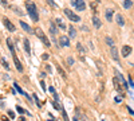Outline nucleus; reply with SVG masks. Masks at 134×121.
Wrapping results in <instances>:
<instances>
[{"label":"nucleus","mask_w":134,"mask_h":121,"mask_svg":"<svg viewBox=\"0 0 134 121\" xmlns=\"http://www.w3.org/2000/svg\"><path fill=\"white\" fill-rule=\"evenodd\" d=\"M26 8H27V14L30 15V18L34 22H38L39 20V15H38V9H36L35 3L31 2V0H27L26 2Z\"/></svg>","instance_id":"obj_1"},{"label":"nucleus","mask_w":134,"mask_h":121,"mask_svg":"<svg viewBox=\"0 0 134 121\" xmlns=\"http://www.w3.org/2000/svg\"><path fill=\"white\" fill-rule=\"evenodd\" d=\"M35 32H36V35H38V38H39V39L42 40V43H43L44 46H46V47H50V46H51V42L48 40L47 35L44 34V32H43V30H42L40 27H38V28L35 30Z\"/></svg>","instance_id":"obj_2"},{"label":"nucleus","mask_w":134,"mask_h":121,"mask_svg":"<svg viewBox=\"0 0 134 121\" xmlns=\"http://www.w3.org/2000/svg\"><path fill=\"white\" fill-rule=\"evenodd\" d=\"M64 15L69 18L71 22H79V20H81V18L78 16L75 12H72L71 9H69V8H64Z\"/></svg>","instance_id":"obj_3"},{"label":"nucleus","mask_w":134,"mask_h":121,"mask_svg":"<svg viewBox=\"0 0 134 121\" xmlns=\"http://www.w3.org/2000/svg\"><path fill=\"white\" fill-rule=\"evenodd\" d=\"M70 2L74 6V8H76L78 11H85L86 9V3L83 0H70Z\"/></svg>","instance_id":"obj_4"},{"label":"nucleus","mask_w":134,"mask_h":121,"mask_svg":"<svg viewBox=\"0 0 134 121\" xmlns=\"http://www.w3.org/2000/svg\"><path fill=\"white\" fill-rule=\"evenodd\" d=\"M58 45H59V47H67V46H70V38L69 36H60Z\"/></svg>","instance_id":"obj_5"},{"label":"nucleus","mask_w":134,"mask_h":121,"mask_svg":"<svg viewBox=\"0 0 134 121\" xmlns=\"http://www.w3.org/2000/svg\"><path fill=\"white\" fill-rule=\"evenodd\" d=\"M3 23H4V26L7 27V30H8V31H11V32H14V31L16 30V27L12 24V22H11L8 18H4V19H3Z\"/></svg>","instance_id":"obj_6"},{"label":"nucleus","mask_w":134,"mask_h":121,"mask_svg":"<svg viewBox=\"0 0 134 121\" xmlns=\"http://www.w3.org/2000/svg\"><path fill=\"white\" fill-rule=\"evenodd\" d=\"M113 85H114L115 90L118 93H124V87L119 85V78H118V77H114V78H113Z\"/></svg>","instance_id":"obj_7"},{"label":"nucleus","mask_w":134,"mask_h":121,"mask_svg":"<svg viewBox=\"0 0 134 121\" xmlns=\"http://www.w3.org/2000/svg\"><path fill=\"white\" fill-rule=\"evenodd\" d=\"M7 45H8V49H9L11 54H12V57H16V54H15V47H14V43H12V40H11V38H7Z\"/></svg>","instance_id":"obj_8"},{"label":"nucleus","mask_w":134,"mask_h":121,"mask_svg":"<svg viewBox=\"0 0 134 121\" xmlns=\"http://www.w3.org/2000/svg\"><path fill=\"white\" fill-rule=\"evenodd\" d=\"M12 58H14V63H15V66H16V70H18L19 73H21V71H23V66H21L19 58H18V57H12Z\"/></svg>","instance_id":"obj_9"},{"label":"nucleus","mask_w":134,"mask_h":121,"mask_svg":"<svg viewBox=\"0 0 134 121\" xmlns=\"http://www.w3.org/2000/svg\"><path fill=\"white\" fill-rule=\"evenodd\" d=\"M110 52H111V57H113V59H114L115 62H118V61H119V58H118V51H117V47L111 46V50H110Z\"/></svg>","instance_id":"obj_10"},{"label":"nucleus","mask_w":134,"mask_h":121,"mask_svg":"<svg viewBox=\"0 0 134 121\" xmlns=\"http://www.w3.org/2000/svg\"><path fill=\"white\" fill-rule=\"evenodd\" d=\"M19 24L21 26V28H23L24 31H27L28 34H31V32H32V28H31V27H30V26H28V24L26 23V22H23V20H20V23H19Z\"/></svg>","instance_id":"obj_11"},{"label":"nucleus","mask_w":134,"mask_h":121,"mask_svg":"<svg viewBox=\"0 0 134 121\" xmlns=\"http://www.w3.org/2000/svg\"><path fill=\"white\" fill-rule=\"evenodd\" d=\"M93 24H94L95 28H100V26H102V23H100V20H99V18L97 15L93 16Z\"/></svg>","instance_id":"obj_12"},{"label":"nucleus","mask_w":134,"mask_h":121,"mask_svg":"<svg viewBox=\"0 0 134 121\" xmlns=\"http://www.w3.org/2000/svg\"><path fill=\"white\" fill-rule=\"evenodd\" d=\"M48 90H50V93L54 96V98H55V101H58L59 102V94L57 93V90H55V87H52V86H50L48 87Z\"/></svg>","instance_id":"obj_13"},{"label":"nucleus","mask_w":134,"mask_h":121,"mask_svg":"<svg viewBox=\"0 0 134 121\" xmlns=\"http://www.w3.org/2000/svg\"><path fill=\"white\" fill-rule=\"evenodd\" d=\"M130 52H131V47L130 46H124V47H122V55H124V58L127 57Z\"/></svg>","instance_id":"obj_14"},{"label":"nucleus","mask_w":134,"mask_h":121,"mask_svg":"<svg viewBox=\"0 0 134 121\" xmlns=\"http://www.w3.org/2000/svg\"><path fill=\"white\" fill-rule=\"evenodd\" d=\"M115 75L118 77V78H119V81H121L122 83H124V86H125L126 89H127V83H126V80H124V75H122V74H121L118 70H115Z\"/></svg>","instance_id":"obj_15"},{"label":"nucleus","mask_w":134,"mask_h":121,"mask_svg":"<svg viewBox=\"0 0 134 121\" xmlns=\"http://www.w3.org/2000/svg\"><path fill=\"white\" fill-rule=\"evenodd\" d=\"M55 23L58 24V27H60L62 30H66V24H64V22L60 19V18H57V20H55Z\"/></svg>","instance_id":"obj_16"},{"label":"nucleus","mask_w":134,"mask_h":121,"mask_svg":"<svg viewBox=\"0 0 134 121\" xmlns=\"http://www.w3.org/2000/svg\"><path fill=\"white\" fill-rule=\"evenodd\" d=\"M113 14H114V11L111 9V8L106 9V19H107L109 22H111V19H113Z\"/></svg>","instance_id":"obj_17"},{"label":"nucleus","mask_w":134,"mask_h":121,"mask_svg":"<svg viewBox=\"0 0 134 121\" xmlns=\"http://www.w3.org/2000/svg\"><path fill=\"white\" fill-rule=\"evenodd\" d=\"M24 50H26V52L27 54H31V47H30V40L26 38L24 39Z\"/></svg>","instance_id":"obj_18"},{"label":"nucleus","mask_w":134,"mask_h":121,"mask_svg":"<svg viewBox=\"0 0 134 121\" xmlns=\"http://www.w3.org/2000/svg\"><path fill=\"white\" fill-rule=\"evenodd\" d=\"M115 20H117L118 26H124V24H125V20H124V18H122V15H119V14L115 16Z\"/></svg>","instance_id":"obj_19"},{"label":"nucleus","mask_w":134,"mask_h":121,"mask_svg":"<svg viewBox=\"0 0 134 121\" xmlns=\"http://www.w3.org/2000/svg\"><path fill=\"white\" fill-rule=\"evenodd\" d=\"M69 35H70V38H75L76 36V31H75V28L72 26L69 27Z\"/></svg>","instance_id":"obj_20"},{"label":"nucleus","mask_w":134,"mask_h":121,"mask_svg":"<svg viewBox=\"0 0 134 121\" xmlns=\"http://www.w3.org/2000/svg\"><path fill=\"white\" fill-rule=\"evenodd\" d=\"M122 6H124L126 9H129V8H131L133 3H131V0H124V3H122Z\"/></svg>","instance_id":"obj_21"},{"label":"nucleus","mask_w":134,"mask_h":121,"mask_svg":"<svg viewBox=\"0 0 134 121\" xmlns=\"http://www.w3.org/2000/svg\"><path fill=\"white\" fill-rule=\"evenodd\" d=\"M57 69H58V73H59V74L62 75V78H63V80H66V78H67V75H66V73L63 71V69L60 67L59 65H58V67H57Z\"/></svg>","instance_id":"obj_22"},{"label":"nucleus","mask_w":134,"mask_h":121,"mask_svg":"<svg viewBox=\"0 0 134 121\" xmlns=\"http://www.w3.org/2000/svg\"><path fill=\"white\" fill-rule=\"evenodd\" d=\"M14 86H15V89H16V92H19L20 94H23V96H26V92H24V90H21V87H20V86H19V85H18L16 82L14 83Z\"/></svg>","instance_id":"obj_23"},{"label":"nucleus","mask_w":134,"mask_h":121,"mask_svg":"<svg viewBox=\"0 0 134 121\" xmlns=\"http://www.w3.org/2000/svg\"><path fill=\"white\" fill-rule=\"evenodd\" d=\"M50 30H51V34L52 35H55V34H57V31H58L57 30V26H55L54 23H50Z\"/></svg>","instance_id":"obj_24"},{"label":"nucleus","mask_w":134,"mask_h":121,"mask_svg":"<svg viewBox=\"0 0 134 121\" xmlns=\"http://www.w3.org/2000/svg\"><path fill=\"white\" fill-rule=\"evenodd\" d=\"M62 114H63V118H64V121H70V120H69V116H67V112L64 111V109H62Z\"/></svg>","instance_id":"obj_25"},{"label":"nucleus","mask_w":134,"mask_h":121,"mask_svg":"<svg viewBox=\"0 0 134 121\" xmlns=\"http://www.w3.org/2000/svg\"><path fill=\"white\" fill-rule=\"evenodd\" d=\"M16 111H18L20 114H24V113H26V111H24V109L21 108V106H16Z\"/></svg>","instance_id":"obj_26"},{"label":"nucleus","mask_w":134,"mask_h":121,"mask_svg":"<svg viewBox=\"0 0 134 121\" xmlns=\"http://www.w3.org/2000/svg\"><path fill=\"white\" fill-rule=\"evenodd\" d=\"M106 42H107V45H109V46H114V42L111 40V38L107 36V38H106Z\"/></svg>","instance_id":"obj_27"},{"label":"nucleus","mask_w":134,"mask_h":121,"mask_svg":"<svg viewBox=\"0 0 134 121\" xmlns=\"http://www.w3.org/2000/svg\"><path fill=\"white\" fill-rule=\"evenodd\" d=\"M2 65H3V66H4V67H5V69H7V70H8V69H9V66H8V63H7V62H5V59H4V58H2Z\"/></svg>","instance_id":"obj_28"},{"label":"nucleus","mask_w":134,"mask_h":121,"mask_svg":"<svg viewBox=\"0 0 134 121\" xmlns=\"http://www.w3.org/2000/svg\"><path fill=\"white\" fill-rule=\"evenodd\" d=\"M76 47H78V50H79L81 52H85V49H83V46L81 45V43H76Z\"/></svg>","instance_id":"obj_29"},{"label":"nucleus","mask_w":134,"mask_h":121,"mask_svg":"<svg viewBox=\"0 0 134 121\" xmlns=\"http://www.w3.org/2000/svg\"><path fill=\"white\" fill-rule=\"evenodd\" d=\"M47 2H48V4H50L52 8H57V4H55V2H54V0H47Z\"/></svg>","instance_id":"obj_30"},{"label":"nucleus","mask_w":134,"mask_h":121,"mask_svg":"<svg viewBox=\"0 0 134 121\" xmlns=\"http://www.w3.org/2000/svg\"><path fill=\"white\" fill-rule=\"evenodd\" d=\"M32 97H34V100H35V102H36V105H38V106H40V102H39V100H38V96H36V94H34Z\"/></svg>","instance_id":"obj_31"},{"label":"nucleus","mask_w":134,"mask_h":121,"mask_svg":"<svg viewBox=\"0 0 134 121\" xmlns=\"http://www.w3.org/2000/svg\"><path fill=\"white\" fill-rule=\"evenodd\" d=\"M114 101H115V104H121V101H122V98H121L119 96H117V97L114 98Z\"/></svg>","instance_id":"obj_32"},{"label":"nucleus","mask_w":134,"mask_h":121,"mask_svg":"<svg viewBox=\"0 0 134 121\" xmlns=\"http://www.w3.org/2000/svg\"><path fill=\"white\" fill-rule=\"evenodd\" d=\"M8 117H9V118H14V117H15V113H14L12 111H8Z\"/></svg>","instance_id":"obj_33"},{"label":"nucleus","mask_w":134,"mask_h":121,"mask_svg":"<svg viewBox=\"0 0 134 121\" xmlns=\"http://www.w3.org/2000/svg\"><path fill=\"white\" fill-rule=\"evenodd\" d=\"M0 4H2L3 7H7V6H8V3H7V0H0Z\"/></svg>","instance_id":"obj_34"},{"label":"nucleus","mask_w":134,"mask_h":121,"mask_svg":"<svg viewBox=\"0 0 134 121\" xmlns=\"http://www.w3.org/2000/svg\"><path fill=\"white\" fill-rule=\"evenodd\" d=\"M40 86H42V89L46 92V83H44V81H40Z\"/></svg>","instance_id":"obj_35"},{"label":"nucleus","mask_w":134,"mask_h":121,"mask_svg":"<svg viewBox=\"0 0 134 121\" xmlns=\"http://www.w3.org/2000/svg\"><path fill=\"white\" fill-rule=\"evenodd\" d=\"M67 63H69V65H72V63H74V59H72L71 57H69V59H67Z\"/></svg>","instance_id":"obj_36"},{"label":"nucleus","mask_w":134,"mask_h":121,"mask_svg":"<svg viewBox=\"0 0 134 121\" xmlns=\"http://www.w3.org/2000/svg\"><path fill=\"white\" fill-rule=\"evenodd\" d=\"M42 59L47 61V59H48V55H47V54H43V55H42Z\"/></svg>","instance_id":"obj_37"},{"label":"nucleus","mask_w":134,"mask_h":121,"mask_svg":"<svg viewBox=\"0 0 134 121\" xmlns=\"http://www.w3.org/2000/svg\"><path fill=\"white\" fill-rule=\"evenodd\" d=\"M46 70H47L48 73H51V67H50V66H46Z\"/></svg>","instance_id":"obj_38"},{"label":"nucleus","mask_w":134,"mask_h":121,"mask_svg":"<svg viewBox=\"0 0 134 121\" xmlns=\"http://www.w3.org/2000/svg\"><path fill=\"white\" fill-rule=\"evenodd\" d=\"M127 109H129V112H130V114H133V116H134V112H133V109H131V108H127Z\"/></svg>","instance_id":"obj_39"},{"label":"nucleus","mask_w":134,"mask_h":121,"mask_svg":"<svg viewBox=\"0 0 134 121\" xmlns=\"http://www.w3.org/2000/svg\"><path fill=\"white\" fill-rule=\"evenodd\" d=\"M129 83H130V86H134V83H133V81H131L130 78H129Z\"/></svg>","instance_id":"obj_40"},{"label":"nucleus","mask_w":134,"mask_h":121,"mask_svg":"<svg viewBox=\"0 0 134 121\" xmlns=\"http://www.w3.org/2000/svg\"><path fill=\"white\" fill-rule=\"evenodd\" d=\"M18 121H26V118H24V117H20V118H19Z\"/></svg>","instance_id":"obj_41"},{"label":"nucleus","mask_w":134,"mask_h":121,"mask_svg":"<svg viewBox=\"0 0 134 121\" xmlns=\"http://www.w3.org/2000/svg\"><path fill=\"white\" fill-rule=\"evenodd\" d=\"M72 121H78V118H76V117H75V118H74V120H72Z\"/></svg>","instance_id":"obj_42"},{"label":"nucleus","mask_w":134,"mask_h":121,"mask_svg":"<svg viewBox=\"0 0 134 121\" xmlns=\"http://www.w3.org/2000/svg\"><path fill=\"white\" fill-rule=\"evenodd\" d=\"M47 121H55V120H47Z\"/></svg>","instance_id":"obj_43"}]
</instances>
